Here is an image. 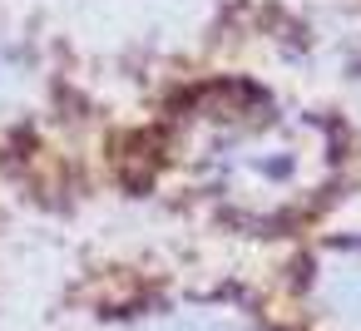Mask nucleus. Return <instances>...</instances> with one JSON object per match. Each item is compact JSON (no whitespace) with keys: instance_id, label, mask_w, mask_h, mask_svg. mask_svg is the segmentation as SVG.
Instances as JSON below:
<instances>
[{"instance_id":"20e7f679","label":"nucleus","mask_w":361,"mask_h":331,"mask_svg":"<svg viewBox=\"0 0 361 331\" xmlns=\"http://www.w3.org/2000/svg\"><path fill=\"white\" fill-rule=\"evenodd\" d=\"M356 114H361V85H356Z\"/></svg>"},{"instance_id":"7ed1b4c3","label":"nucleus","mask_w":361,"mask_h":331,"mask_svg":"<svg viewBox=\"0 0 361 331\" xmlns=\"http://www.w3.org/2000/svg\"><path fill=\"white\" fill-rule=\"evenodd\" d=\"M302 331H361V237L326 242L307 257Z\"/></svg>"},{"instance_id":"f257e3e1","label":"nucleus","mask_w":361,"mask_h":331,"mask_svg":"<svg viewBox=\"0 0 361 331\" xmlns=\"http://www.w3.org/2000/svg\"><path fill=\"white\" fill-rule=\"evenodd\" d=\"M317 134L302 124H267V129H243L233 139L218 144V178L228 188V198L247 203V208H292L307 198V188L317 183Z\"/></svg>"},{"instance_id":"f03ea898","label":"nucleus","mask_w":361,"mask_h":331,"mask_svg":"<svg viewBox=\"0 0 361 331\" xmlns=\"http://www.w3.org/2000/svg\"><path fill=\"white\" fill-rule=\"evenodd\" d=\"M80 331H302L228 292H154L99 306Z\"/></svg>"}]
</instances>
